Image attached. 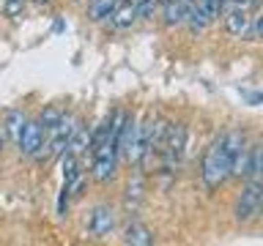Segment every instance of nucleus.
<instances>
[{
    "label": "nucleus",
    "mask_w": 263,
    "mask_h": 246,
    "mask_svg": "<svg viewBox=\"0 0 263 246\" xmlns=\"http://www.w3.org/2000/svg\"><path fill=\"white\" fill-rule=\"evenodd\" d=\"M238 145H244V137L238 131H228V134H222L219 139L211 142L209 153L203 159V170H200L203 183L209 189H217L230 178V159H233Z\"/></svg>",
    "instance_id": "obj_1"
},
{
    "label": "nucleus",
    "mask_w": 263,
    "mask_h": 246,
    "mask_svg": "<svg viewBox=\"0 0 263 246\" xmlns=\"http://www.w3.org/2000/svg\"><path fill=\"white\" fill-rule=\"evenodd\" d=\"M260 200H263L260 180H250V186H247L244 192L238 194V200H236V219L238 221H250L252 216H258Z\"/></svg>",
    "instance_id": "obj_2"
},
{
    "label": "nucleus",
    "mask_w": 263,
    "mask_h": 246,
    "mask_svg": "<svg viewBox=\"0 0 263 246\" xmlns=\"http://www.w3.org/2000/svg\"><path fill=\"white\" fill-rule=\"evenodd\" d=\"M115 167H118V148L115 145H102L93 151V178L96 180H110L115 175Z\"/></svg>",
    "instance_id": "obj_3"
},
{
    "label": "nucleus",
    "mask_w": 263,
    "mask_h": 246,
    "mask_svg": "<svg viewBox=\"0 0 263 246\" xmlns=\"http://www.w3.org/2000/svg\"><path fill=\"white\" fill-rule=\"evenodd\" d=\"M184 145H186V129L181 123H173L164 131V142H162V151H164V159L167 164H176L181 156H184Z\"/></svg>",
    "instance_id": "obj_4"
},
{
    "label": "nucleus",
    "mask_w": 263,
    "mask_h": 246,
    "mask_svg": "<svg viewBox=\"0 0 263 246\" xmlns=\"http://www.w3.org/2000/svg\"><path fill=\"white\" fill-rule=\"evenodd\" d=\"M112 227H115V213H112V208H107V205H96L93 213H90V219H88L90 235H93V238H104V235L112 233Z\"/></svg>",
    "instance_id": "obj_5"
},
{
    "label": "nucleus",
    "mask_w": 263,
    "mask_h": 246,
    "mask_svg": "<svg viewBox=\"0 0 263 246\" xmlns=\"http://www.w3.org/2000/svg\"><path fill=\"white\" fill-rule=\"evenodd\" d=\"M41 142H44V129L39 126V120H36V123H28V120H25L22 134H20V139H16L20 151H22L25 156H33V153L41 148Z\"/></svg>",
    "instance_id": "obj_6"
},
{
    "label": "nucleus",
    "mask_w": 263,
    "mask_h": 246,
    "mask_svg": "<svg viewBox=\"0 0 263 246\" xmlns=\"http://www.w3.org/2000/svg\"><path fill=\"white\" fill-rule=\"evenodd\" d=\"M225 28H228V33L230 36H247V30H250V16H247V11H244V6H236L233 11H228V16H225Z\"/></svg>",
    "instance_id": "obj_7"
},
{
    "label": "nucleus",
    "mask_w": 263,
    "mask_h": 246,
    "mask_svg": "<svg viewBox=\"0 0 263 246\" xmlns=\"http://www.w3.org/2000/svg\"><path fill=\"white\" fill-rule=\"evenodd\" d=\"M123 241H126V243H135V246H148V243H154V235H151V230H148L145 224H140V221H132V224L126 227V235H123Z\"/></svg>",
    "instance_id": "obj_8"
},
{
    "label": "nucleus",
    "mask_w": 263,
    "mask_h": 246,
    "mask_svg": "<svg viewBox=\"0 0 263 246\" xmlns=\"http://www.w3.org/2000/svg\"><path fill=\"white\" fill-rule=\"evenodd\" d=\"M189 8H192V3H186V0H170V3H164V25H181Z\"/></svg>",
    "instance_id": "obj_9"
},
{
    "label": "nucleus",
    "mask_w": 263,
    "mask_h": 246,
    "mask_svg": "<svg viewBox=\"0 0 263 246\" xmlns=\"http://www.w3.org/2000/svg\"><path fill=\"white\" fill-rule=\"evenodd\" d=\"M137 19V8H135V0H126L121 8H115L112 11V22L115 28H129L132 22Z\"/></svg>",
    "instance_id": "obj_10"
},
{
    "label": "nucleus",
    "mask_w": 263,
    "mask_h": 246,
    "mask_svg": "<svg viewBox=\"0 0 263 246\" xmlns=\"http://www.w3.org/2000/svg\"><path fill=\"white\" fill-rule=\"evenodd\" d=\"M118 8V0H93L88 8V16L90 19H107V16H112V11Z\"/></svg>",
    "instance_id": "obj_11"
},
{
    "label": "nucleus",
    "mask_w": 263,
    "mask_h": 246,
    "mask_svg": "<svg viewBox=\"0 0 263 246\" xmlns=\"http://www.w3.org/2000/svg\"><path fill=\"white\" fill-rule=\"evenodd\" d=\"M140 200H143V175H135L126 183V205L129 208H137Z\"/></svg>",
    "instance_id": "obj_12"
},
{
    "label": "nucleus",
    "mask_w": 263,
    "mask_h": 246,
    "mask_svg": "<svg viewBox=\"0 0 263 246\" xmlns=\"http://www.w3.org/2000/svg\"><path fill=\"white\" fill-rule=\"evenodd\" d=\"M184 22L189 25V30H192V33H200L205 25H209V19H205V14L200 11V6H197V3H192V8H189L186 16H184Z\"/></svg>",
    "instance_id": "obj_13"
},
{
    "label": "nucleus",
    "mask_w": 263,
    "mask_h": 246,
    "mask_svg": "<svg viewBox=\"0 0 263 246\" xmlns=\"http://www.w3.org/2000/svg\"><path fill=\"white\" fill-rule=\"evenodd\" d=\"M61 118H63V112L58 110V107H47V110L39 115V126L44 131H52L58 123H61Z\"/></svg>",
    "instance_id": "obj_14"
},
{
    "label": "nucleus",
    "mask_w": 263,
    "mask_h": 246,
    "mask_svg": "<svg viewBox=\"0 0 263 246\" xmlns=\"http://www.w3.org/2000/svg\"><path fill=\"white\" fill-rule=\"evenodd\" d=\"M22 126H25L22 112H20V110H8V112H6V129H8V134H11L14 139H20Z\"/></svg>",
    "instance_id": "obj_15"
},
{
    "label": "nucleus",
    "mask_w": 263,
    "mask_h": 246,
    "mask_svg": "<svg viewBox=\"0 0 263 246\" xmlns=\"http://www.w3.org/2000/svg\"><path fill=\"white\" fill-rule=\"evenodd\" d=\"M195 3L200 6V11L205 14V19L214 22L222 14V3H225V0H195Z\"/></svg>",
    "instance_id": "obj_16"
},
{
    "label": "nucleus",
    "mask_w": 263,
    "mask_h": 246,
    "mask_svg": "<svg viewBox=\"0 0 263 246\" xmlns=\"http://www.w3.org/2000/svg\"><path fill=\"white\" fill-rule=\"evenodd\" d=\"M77 153H66L63 156V183H69L71 178H77Z\"/></svg>",
    "instance_id": "obj_17"
},
{
    "label": "nucleus",
    "mask_w": 263,
    "mask_h": 246,
    "mask_svg": "<svg viewBox=\"0 0 263 246\" xmlns=\"http://www.w3.org/2000/svg\"><path fill=\"white\" fill-rule=\"evenodd\" d=\"M25 8V0H3V11L6 16H20Z\"/></svg>",
    "instance_id": "obj_18"
},
{
    "label": "nucleus",
    "mask_w": 263,
    "mask_h": 246,
    "mask_svg": "<svg viewBox=\"0 0 263 246\" xmlns=\"http://www.w3.org/2000/svg\"><path fill=\"white\" fill-rule=\"evenodd\" d=\"M233 3H236V6H244V3H250V0H233Z\"/></svg>",
    "instance_id": "obj_19"
},
{
    "label": "nucleus",
    "mask_w": 263,
    "mask_h": 246,
    "mask_svg": "<svg viewBox=\"0 0 263 246\" xmlns=\"http://www.w3.org/2000/svg\"><path fill=\"white\" fill-rule=\"evenodd\" d=\"M156 3H162V6H164V3H170V0H156Z\"/></svg>",
    "instance_id": "obj_20"
},
{
    "label": "nucleus",
    "mask_w": 263,
    "mask_h": 246,
    "mask_svg": "<svg viewBox=\"0 0 263 246\" xmlns=\"http://www.w3.org/2000/svg\"><path fill=\"white\" fill-rule=\"evenodd\" d=\"M137 3H145V0H135V6H137Z\"/></svg>",
    "instance_id": "obj_21"
},
{
    "label": "nucleus",
    "mask_w": 263,
    "mask_h": 246,
    "mask_svg": "<svg viewBox=\"0 0 263 246\" xmlns=\"http://www.w3.org/2000/svg\"><path fill=\"white\" fill-rule=\"evenodd\" d=\"M36 3H47V0H36Z\"/></svg>",
    "instance_id": "obj_22"
},
{
    "label": "nucleus",
    "mask_w": 263,
    "mask_h": 246,
    "mask_svg": "<svg viewBox=\"0 0 263 246\" xmlns=\"http://www.w3.org/2000/svg\"><path fill=\"white\" fill-rule=\"evenodd\" d=\"M0 148H3V137H0Z\"/></svg>",
    "instance_id": "obj_23"
}]
</instances>
